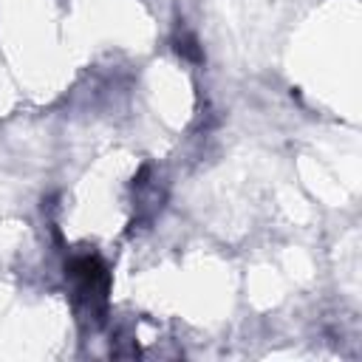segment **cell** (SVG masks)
<instances>
[{"label": "cell", "mask_w": 362, "mask_h": 362, "mask_svg": "<svg viewBox=\"0 0 362 362\" xmlns=\"http://www.w3.org/2000/svg\"><path fill=\"white\" fill-rule=\"evenodd\" d=\"M65 277L74 286L76 305L88 314V320L102 322L107 311V291H110V272L96 255H76L65 263Z\"/></svg>", "instance_id": "cell-1"}, {"label": "cell", "mask_w": 362, "mask_h": 362, "mask_svg": "<svg viewBox=\"0 0 362 362\" xmlns=\"http://www.w3.org/2000/svg\"><path fill=\"white\" fill-rule=\"evenodd\" d=\"M173 48H175L178 57H184V59H189V62H204V48H201V42H198V37H195L192 31H187V28H178V31H175Z\"/></svg>", "instance_id": "cell-2"}]
</instances>
